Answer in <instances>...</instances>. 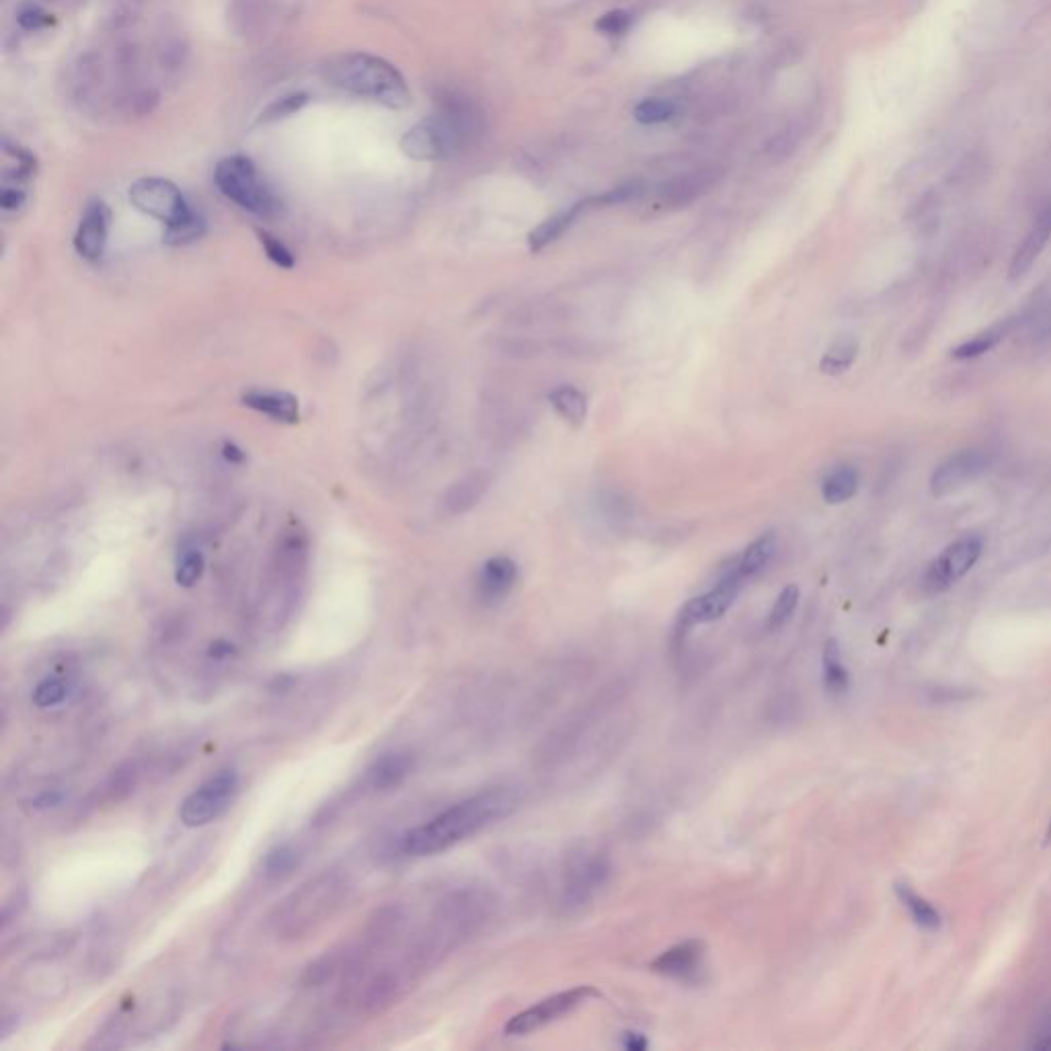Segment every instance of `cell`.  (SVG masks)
<instances>
[{
    "instance_id": "6da1fadb",
    "label": "cell",
    "mask_w": 1051,
    "mask_h": 1051,
    "mask_svg": "<svg viewBox=\"0 0 1051 1051\" xmlns=\"http://www.w3.org/2000/svg\"><path fill=\"white\" fill-rule=\"evenodd\" d=\"M522 803L512 787H493L466 797L444 809L401 838V852L407 856H434L456 844L477 836L489 826L510 817Z\"/></svg>"
},
{
    "instance_id": "7a4b0ae2",
    "label": "cell",
    "mask_w": 1051,
    "mask_h": 1051,
    "mask_svg": "<svg viewBox=\"0 0 1051 1051\" xmlns=\"http://www.w3.org/2000/svg\"><path fill=\"white\" fill-rule=\"evenodd\" d=\"M352 883L347 873L325 869L294 889L269 914V930L282 943H296L315 934L345 904Z\"/></svg>"
},
{
    "instance_id": "3957f363",
    "label": "cell",
    "mask_w": 1051,
    "mask_h": 1051,
    "mask_svg": "<svg viewBox=\"0 0 1051 1051\" xmlns=\"http://www.w3.org/2000/svg\"><path fill=\"white\" fill-rule=\"evenodd\" d=\"M325 79L345 93L376 101L388 109H403L411 103V91L403 74L391 62L372 54L335 56L325 66Z\"/></svg>"
},
{
    "instance_id": "277c9868",
    "label": "cell",
    "mask_w": 1051,
    "mask_h": 1051,
    "mask_svg": "<svg viewBox=\"0 0 1051 1051\" xmlns=\"http://www.w3.org/2000/svg\"><path fill=\"white\" fill-rule=\"evenodd\" d=\"M481 132V118L473 105L448 99L442 109L409 128L401 138V150L415 161H438L462 150Z\"/></svg>"
},
{
    "instance_id": "5b68a950",
    "label": "cell",
    "mask_w": 1051,
    "mask_h": 1051,
    "mask_svg": "<svg viewBox=\"0 0 1051 1051\" xmlns=\"http://www.w3.org/2000/svg\"><path fill=\"white\" fill-rule=\"evenodd\" d=\"M214 183L230 202L257 216H271L278 212V200L261 181L257 167L247 157H228L218 163Z\"/></svg>"
},
{
    "instance_id": "8992f818",
    "label": "cell",
    "mask_w": 1051,
    "mask_h": 1051,
    "mask_svg": "<svg viewBox=\"0 0 1051 1051\" xmlns=\"http://www.w3.org/2000/svg\"><path fill=\"white\" fill-rule=\"evenodd\" d=\"M241 789V778L235 770H220L212 778L189 793L181 807H179V820L187 828H202L212 822H216L220 815H224L230 805L235 803Z\"/></svg>"
},
{
    "instance_id": "52a82bcc",
    "label": "cell",
    "mask_w": 1051,
    "mask_h": 1051,
    "mask_svg": "<svg viewBox=\"0 0 1051 1051\" xmlns=\"http://www.w3.org/2000/svg\"><path fill=\"white\" fill-rule=\"evenodd\" d=\"M598 996L600 992L594 986H577V988L553 994L549 998L536 1002L534 1006L526 1008L524 1012H520V1015L512 1017L508 1025H505V1035L524 1037V1035L536 1033L547 1025L559 1021L561 1017L571 1015L575 1008L583 1006Z\"/></svg>"
},
{
    "instance_id": "ba28073f",
    "label": "cell",
    "mask_w": 1051,
    "mask_h": 1051,
    "mask_svg": "<svg viewBox=\"0 0 1051 1051\" xmlns=\"http://www.w3.org/2000/svg\"><path fill=\"white\" fill-rule=\"evenodd\" d=\"M984 549V542L976 534H965L934 559L922 579V586L928 594H941L953 588L955 583L965 577L971 567L978 563Z\"/></svg>"
},
{
    "instance_id": "9c48e42d",
    "label": "cell",
    "mask_w": 1051,
    "mask_h": 1051,
    "mask_svg": "<svg viewBox=\"0 0 1051 1051\" xmlns=\"http://www.w3.org/2000/svg\"><path fill=\"white\" fill-rule=\"evenodd\" d=\"M130 202L142 214L165 222V226L179 222L193 210L179 187L161 177L138 179L130 187Z\"/></svg>"
},
{
    "instance_id": "30bf717a",
    "label": "cell",
    "mask_w": 1051,
    "mask_h": 1051,
    "mask_svg": "<svg viewBox=\"0 0 1051 1051\" xmlns=\"http://www.w3.org/2000/svg\"><path fill=\"white\" fill-rule=\"evenodd\" d=\"M612 873V865L608 854L594 850H581L573 856L571 865L567 867V879H565V904L567 906H583L590 902L594 895L608 883Z\"/></svg>"
},
{
    "instance_id": "8fae6325",
    "label": "cell",
    "mask_w": 1051,
    "mask_h": 1051,
    "mask_svg": "<svg viewBox=\"0 0 1051 1051\" xmlns=\"http://www.w3.org/2000/svg\"><path fill=\"white\" fill-rule=\"evenodd\" d=\"M744 583L746 579L737 573L735 563H733V567L723 573V577L719 579V583L711 592L690 600L682 608L680 620H678V631H688L694 625H705V622H713L721 618L733 606L735 598L744 588Z\"/></svg>"
},
{
    "instance_id": "7c38bea8",
    "label": "cell",
    "mask_w": 1051,
    "mask_h": 1051,
    "mask_svg": "<svg viewBox=\"0 0 1051 1051\" xmlns=\"http://www.w3.org/2000/svg\"><path fill=\"white\" fill-rule=\"evenodd\" d=\"M990 456L984 450H961L949 456L934 469L930 477V493L934 497L949 495L988 471Z\"/></svg>"
},
{
    "instance_id": "4fadbf2b",
    "label": "cell",
    "mask_w": 1051,
    "mask_h": 1051,
    "mask_svg": "<svg viewBox=\"0 0 1051 1051\" xmlns=\"http://www.w3.org/2000/svg\"><path fill=\"white\" fill-rule=\"evenodd\" d=\"M415 770V756L409 750H393L380 754L362 778L364 791L388 793L399 789Z\"/></svg>"
},
{
    "instance_id": "5bb4252c",
    "label": "cell",
    "mask_w": 1051,
    "mask_h": 1051,
    "mask_svg": "<svg viewBox=\"0 0 1051 1051\" xmlns=\"http://www.w3.org/2000/svg\"><path fill=\"white\" fill-rule=\"evenodd\" d=\"M705 965V943L698 939L684 941L666 953H661L653 963L651 969L659 976H666L672 980L682 982H694L698 973L703 971Z\"/></svg>"
},
{
    "instance_id": "9a60e30c",
    "label": "cell",
    "mask_w": 1051,
    "mask_h": 1051,
    "mask_svg": "<svg viewBox=\"0 0 1051 1051\" xmlns=\"http://www.w3.org/2000/svg\"><path fill=\"white\" fill-rule=\"evenodd\" d=\"M109 220L111 214L103 202L95 200L85 208L81 224L74 235V251L83 259L97 261L103 255L109 235Z\"/></svg>"
},
{
    "instance_id": "2e32d148",
    "label": "cell",
    "mask_w": 1051,
    "mask_h": 1051,
    "mask_svg": "<svg viewBox=\"0 0 1051 1051\" xmlns=\"http://www.w3.org/2000/svg\"><path fill=\"white\" fill-rule=\"evenodd\" d=\"M518 581V565L510 557H493L489 559L477 581L479 598L487 604L501 602L508 596Z\"/></svg>"
},
{
    "instance_id": "e0dca14e",
    "label": "cell",
    "mask_w": 1051,
    "mask_h": 1051,
    "mask_svg": "<svg viewBox=\"0 0 1051 1051\" xmlns=\"http://www.w3.org/2000/svg\"><path fill=\"white\" fill-rule=\"evenodd\" d=\"M1049 237H1051V204L1041 210L1033 228L1027 232V237L1023 239L1015 255H1012L1010 267H1008L1010 280H1019L1027 274V271L1033 267V263L1037 261V257L1041 255V251L1045 249Z\"/></svg>"
},
{
    "instance_id": "ac0fdd59",
    "label": "cell",
    "mask_w": 1051,
    "mask_h": 1051,
    "mask_svg": "<svg viewBox=\"0 0 1051 1051\" xmlns=\"http://www.w3.org/2000/svg\"><path fill=\"white\" fill-rule=\"evenodd\" d=\"M243 405L282 423H296L300 419L298 399L274 388H251L243 393Z\"/></svg>"
},
{
    "instance_id": "d6986e66",
    "label": "cell",
    "mask_w": 1051,
    "mask_h": 1051,
    "mask_svg": "<svg viewBox=\"0 0 1051 1051\" xmlns=\"http://www.w3.org/2000/svg\"><path fill=\"white\" fill-rule=\"evenodd\" d=\"M590 206H592V198H590V200H583V202H579V204H575V206H571V208H567V210H563V212L551 216L549 220H544L538 228H534V230L530 232V239H528V243H530V251H532V253H538V251H542L547 245L555 243V241L563 235V232H567V230L571 228V224L579 218V214H581L583 210H586V208H590Z\"/></svg>"
},
{
    "instance_id": "ffe728a7",
    "label": "cell",
    "mask_w": 1051,
    "mask_h": 1051,
    "mask_svg": "<svg viewBox=\"0 0 1051 1051\" xmlns=\"http://www.w3.org/2000/svg\"><path fill=\"white\" fill-rule=\"evenodd\" d=\"M1019 321L1015 319H1006V321H1000L996 325H992L990 329L973 335L971 339L963 341L961 345H957L955 349H951V358L953 360H973V358H980L984 354H988L990 349H994L1012 329L1017 327Z\"/></svg>"
},
{
    "instance_id": "44dd1931",
    "label": "cell",
    "mask_w": 1051,
    "mask_h": 1051,
    "mask_svg": "<svg viewBox=\"0 0 1051 1051\" xmlns=\"http://www.w3.org/2000/svg\"><path fill=\"white\" fill-rule=\"evenodd\" d=\"M893 891H895V895H898V900L902 902V906L908 910V914L914 920V924H918L924 930H939L941 928V924H943L941 912L934 908L928 900H924L922 895H918L908 883H895Z\"/></svg>"
},
{
    "instance_id": "7402d4cb",
    "label": "cell",
    "mask_w": 1051,
    "mask_h": 1051,
    "mask_svg": "<svg viewBox=\"0 0 1051 1051\" xmlns=\"http://www.w3.org/2000/svg\"><path fill=\"white\" fill-rule=\"evenodd\" d=\"M487 485H489V477L485 473H473L469 477H464L460 483H456L450 489V493L446 497L448 510L452 514L469 512L473 505L479 503V499L487 491Z\"/></svg>"
},
{
    "instance_id": "603a6c76",
    "label": "cell",
    "mask_w": 1051,
    "mask_h": 1051,
    "mask_svg": "<svg viewBox=\"0 0 1051 1051\" xmlns=\"http://www.w3.org/2000/svg\"><path fill=\"white\" fill-rule=\"evenodd\" d=\"M138 781H140L138 762L128 760V762H124L122 766H118L111 772V776L107 778L105 785H103L101 797L107 803H120V801H124L126 797H130L136 791Z\"/></svg>"
},
{
    "instance_id": "cb8c5ba5",
    "label": "cell",
    "mask_w": 1051,
    "mask_h": 1051,
    "mask_svg": "<svg viewBox=\"0 0 1051 1051\" xmlns=\"http://www.w3.org/2000/svg\"><path fill=\"white\" fill-rule=\"evenodd\" d=\"M774 551H776V536L774 534L760 536L758 540L750 544L742 557L735 559L737 573L748 581L750 577L760 573L770 563V559L774 557Z\"/></svg>"
},
{
    "instance_id": "d4e9b609",
    "label": "cell",
    "mask_w": 1051,
    "mask_h": 1051,
    "mask_svg": "<svg viewBox=\"0 0 1051 1051\" xmlns=\"http://www.w3.org/2000/svg\"><path fill=\"white\" fill-rule=\"evenodd\" d=\"M822 664H824V688H826V692L832 694V696H842L848 690V686H850V678H848L846 666L842 664V653H840V645H838L836 639H830L824 645Z\"/></svg>"
},
{
    "instance_id": "484cf974",
    "label": "cell",
    "mask_w": 1051,
    "mask_h": 1051,
    "mask_svg": "<svg viewBox=\"0 0 1051 1051\" xmlns=\"http://www.w3.org/2000/svg\"><path fill=\"white\" fill-rule=\"evenodd\" d=\"M856 489H859V471H856L850 464H842V466H836V469L826 477L822 493L828 503L838 505L854 497Z\"/></svg>"
},
{
    "instance_id": "4316f807",
    "label": "cell",
    "mask_w": 1051,
    "mask_h": 1051,
    "mask_svg": "<svg viewBox=\"0 0 1051 1051\" xmlns=\"http://www.w3.org/2000/svg\"><path fill=\"white\" fill-rule=\"evenodd\" d=\"M549 399L555 411L571 425H581L583 421H586L588 401H586V395L577 391L575 386H559L549 395Z\"/></svg>"
},
{
    "instance_id": "83f0119b",
    "label": "cell",
    "mask_w": 1051,
    "mask_h": 1051,
    "mask_svg": "<svg viewBox=\"0 0 1051 1051\" xmlns=\"http://www.w3.org/2000/svg\"><path fill=\"white\" fill-rule=\"evenodd\" d=\"M859 356V341L852 337H842L830 345L820 362V370L830 376L844 374Z\"/></svg>"
},
{
    "instance_id": "f1b7e54d",
    "label": "cell",
    "mask_w": 1051,
    "mask_h": 1051,
    "mask_svg": "<svg viewBox=\"0 0 1051 1051\" xmlns=\"http://www.w3.org/2000/svg\"><path fill=\"white\" fill-rule=\"evenodd\" d=\"M204 232H206L204 216L200 212H196V210H191L185 218H181L179 222L169 224L165 228L163 241L167 245H173V247H183V245H191V243H196L198 239H202Z\"/></svg>"
},
{
    "instance_id": "f546056e",
    "label": "cell",
    "mask_w": 1051,
    "mask_h": 1051,
    "mask_svg": "<svg viewBox=\"0 0 1051 1051\" xmlns=\"http://www.w3.org/2000/svg\"><path fill=\"white\" fill-rule=\"evenodd\" d=\"M300 865V852L292 844H280L271 848L263 859V875L267 879H286Z\"/></svg>"
},
{
    "instance_id": "4dcf8cb0",
    "label": "cell",
    "mask_w": 1051,
    "mask_h": 1051,
    "mask_svg": "<svg viewBox=\"0 0 1051 1051\" xmlns=\"http://www.w3.org/2000/svg\"><path fill=\"white\" fill-rule=\"evenodd\" d=\"M68 684L64 678L60 676H48L44 680H40L35 684L33 688V694H31V703L37 707V709H52V707H58L62 705L64 700L68 698Z\"/></svg>"
},
{
    "instance_id": "1f68e13d",
    "label": "cell",
    "mask_w": 1051,
    "mask_h": 1051,
    "mask_svg": "<svg viewBox=\"0 0 1051 1051\" xmlns=\"http://www.w3.org/2000/svg\"><path fill=\"white\" fill-rule=\"evenodd\" d=\"M206 571L204 555L198 549H187L179 555L177 567H175V581L181 588H191L202 579Z\"/></svg>"
},
{
    "instance_id": "d6a6232c",
    "label": "cell",
    "mask_w": 1051,
    "mask_h": 1051,
    "mask_svg": "<svg viewBox=\"0 0 1051 1051\" xmlns=\"http://www.w3.org/2000/svg\"><path fill=\"white\" fill-rule=\"evenodd\" d=\"M797 604H799V588L797 586H787L781 594H778L772 610H770V616H768V629L770 631H776V629H783L787 622L793 618L795 610H797Z\"/></svg>"
},
{
    "instance_id": "836d02e7",
    "label": "cell",
    "mask_w": 1051,
    "mask_h": 1051,
    "mask_svg": "<svg viewBox=\"0 0 1051 1051\" xmlns=\"http://www.w3.org/2000/svg\"><path fill=\"white\" fill-rule=\"evenodd\" d=\"M308 97L304 93H292V95H286V97H280L276 99L274 103H269L261 115H259V122L261 124H271V122H280V120H286L290 118V115L298 113L304 105H306Z\"/></svg>"
},
{
    "instance_id": "e575fe53",
    "label": "cell",
    "mask_w": 1051,
    "mask_h": 1051,
    "mask_svg": "<svg viewBox=\"0 0 1051 1051\" xmlns=\"http://www.w3.org/2000/svg\"><path fill=\"white\" fill-rule=\"evenodd\" d=\"M674 109V103L668 99H645L635 107V120L641 124H661L672 118Z\"/></svg>"
},
{
    "instance_id": "d590c367",
    "label": "cell",
    "mask_w": 1051,
    "mask_h": 1051,
    "mask_svg": "<svg viewBox=\"0 0 1051 1051\" xmlns=\"http://www.w3.org/2000/svg\"><path fill=\"white\" fill-rule=\"evenodd\" d=\"M259 241H261V247H263L265 255L269 257V261H274L278 267H284V269H292L294 267V255L282 241H278L276 237H271L269 232H263V230H259Z\"/></svg>"
},
{
    "instance_id": "8d00e7d4",
    "label": "cell",
    "mask_w": 1051,
    "mask_h": 1051,
    "mask_svg": "<svg viewBox=\"0 0 1051 1051\" xmlns=\"http://www.w3.org/2000/svg\"><path fill=\"white\" fill-rule=\"evenodd\" d=\"M631 21L633 19L627 11H610L604 17H600L596 27L606 35H622L631 27Z\"/></svg>"
},
{
    "instance_id": "74e56055",
    "label": "cell",
    "mask_w": 1051,
    "mask_h": 1051,
    "mask_svg": "<svg viewBox=\"0 0 1051 1051\" xmlns=\"http://www.w3.org/2000/svg\"><path fill=\"white\" fill-rule=\"evenodd\" d=\"M17 19H19L21 27H25V29H40V27L50 23L48 15L40 7H35V5H29V7L21 9Z\"/></svg>"
},
{
    "instance_id": "f35d334b",
    "label": "cell",
    "mask_w": 1051,
    "mask_h": 1051,
    "mask_svg": "<svg viewBox=\"0 0 1051 1051\" xmlns=\"http://www.w3.org/2000/svg\"><path fill=\"white\" fill-rule=\"evenodd\" d=\"M25 204V193L23 189L19 187H5L3 191H0V208H3L7 214L11 212H19Z\"/></svg>"
},
{
    "instance_id": "ab89813d",
    "label": "cell",
    "mask_w": 1051,
    "mask_h": 1051,
    "mask_svg": "<svg viewBox=\"0 0 1051 1051\" xmlns=\"http://www.w3.org/2000/svg\"><path fill=\"white\" fill-rule=\"evenodd\" d=\"M64 801V793L58 791V789H48V791H42L40 795H35L31 801H29V807L33 811H48L52 807H58L60 803Z\"/></svg>"
},
{
    "instance_id": "60d3db41",
    "label": "cell",
    "mask_w": 1051,
    "mask_h": 1051,
    "mask_svg": "<svg viewBox=\"0 0 1051 1051\" xmlns=\"http://www.w3.org/2000/svg\"><path fill=\"white\" fill-rule=\"evenodd\" d=\"M237 653L235 645L228 643V641H214L208 649V657L216 659V661H224V659H230L232 655Z\"/></svg>"
},
{
    "instance_id": "b9f144b4",
    "label": "cell",
    "mask_w": 1051,
    "mask_h": 1051,
    "mask_svg": "<svg viewBox=\"0 0 1051 1051\" xmlns=\"http://www.w3.org/2000/svg\"><path fill=\"white\" fill-rule=\"evenodd\" d=\"M647 1045H649V1041L641 1033H635V1031L622 1033V1047L629 1049V1051H643V1049H647Z\"/></svg>"
},
{
    "instance_id": "7bdbcfd3",
    "label": "cell",
    "mask_w": 1051,
    "mask_h": 1051,
    "mask_svg": "<svg viewBox=\"0 0 1051 1051\" xmlns=\"http://www.w3.org/2000/svg\"><path fill=\"white\" fill-rule=\"evenodd\" d=\"M1033 1047H1039V1049H1051V1017L1045 1019L1037 1039L1033 1041Z\"/></svg>"
},
{
    "instance_id": "ee69618b",
    "label": "cell",
    "mask_w": 1051,
    "mask_h": 1051,
    "mask_svg": "<svg viewBox=\"0 0 1051 1051\" xmlns=\"http://www.w3.org/2000/svg\"><path fill=\"white\" fill-rule=\"evenodd\" d=\"M224 456L230 462H243L245 460V454L235 444H224Z\"/></svg>"
},
{
    "instance_id": "f6af8a7d",
    "label": "cell",
    "mask_w": 1051,
    "mask_h": 1051,
    "mask_svg": "<svg viewBox=\"0 0 1051 1051\" xmlns=\"http://www.w3.org/2000/svg\"><path fill=\"white\" fill-rule=\"evenodd\" d=\"M1045 842H1047V844L1051 842V822H1049V828H1047V834H1045Z\"/></svg>"
}]
</instances>
